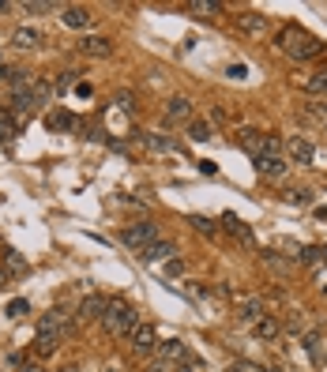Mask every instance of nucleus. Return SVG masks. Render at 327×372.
I'll return each mask as SVG.
<instances>
[{
    "label": "nucleus",
    "mask_w": 327,
    "mask_h": 372,
    "mask_svg": "<svg viewBox=\"0 0 327 372\" xmlns=\"http://www.w3.org/2000/svg\"><path fill=\"white\" fill-rule=\"evenodd\" d=\"M102 331H106L109 338H128L135 327H139V316H135V308L128 305V301L113 297L106 301V312H102Z\"/></svg>",
    "instance_id": "f257e3e1"
},
{
    "label": "nucleus",
    "mask_w": 327,
    "mask_h": 372,
    "mask_svg": "<svg viewBox=\"0 0 327 372\" xmlns=\"http://www.w3.org/2000/svg\"><path fill=\"white\" fill-rule=\"evenodd\" d=\"M278 45H282V53L286 57H293V60H316L324 53V42L316 34H305L301 27H282L278 30Z\"/></svg>",
    "instance_id": "f03ea898"
},
{
    "label": "nucleus",
    "mask_w": 327,
    "mask_h": 372,
    "mask_svg": "<svg viewBox=\"0 0 327 372\" xmlns=\"http://www.w3.org/2000/svg\"><path fill=\"white\" fill-rule=\"evenodd\" d=\"M237 147L249 150L252 158H260V154H278V150H282V139L267 136V132H256V128H241L237 132Z\"/></svg>",
    "instance_id": "7ed1b4c3"
},
{
    "label": "nucleus",
    "mask_w": 327,
    "mask_h": 372,
    "mask_svg": "<svg viewBox=\"0 0 327 372\" xmlns=\"http://www.w3.org/2000/svg\"><path fill=\"white\" fill-rule=\"evenodd\" d=\"M155 241H158V226L155 222H135V226H128L121 233V244H128V248H135V252H143Z\"/></svg>",
    "instance_id": "20e7f679"
},
{
    "label": "nucleus",
    "mask_w": 327,
    "mask_h": 372,
    "mask_svg": "<svg viewBox=\"0 0 327 372\" xmlns=\"http://www.w3.org/2000/svg\"><path fill=\"white\" fill-rule=\"evenodd\" d=\"M158 358L162 361H170V365H196V353L188 350V342L185 338H170V342H162L158 346Z\"/></svg>",
    "instance_id": "39448f33"
},
{
    "label": "nucleus",
    "mask_w": 327,
    "mask_h": 372,
    "mask_svg": "<svg viewBox=\"0 0 327 372\" xmlns=\"http://www.w3.org/2000/svg\"><path fill=\"white\" fill-rule=\"evenodd\" d=\"M256 162V173L263 181H282L286 173H290V162H286L282 154H260V158H252Z\"/></svg>",
    "instance_id": "423d86ee"
},
{
    "label": "nucleus",
    "mask_w": 327,
    "mask_h": 372,
    "mask_svg": "<svg viewBox=\"0 0 327 372\" xmlns=\"http://www.w3.org/2000/svg\"><path fill=\"white\" fill-rule=\"evenodd\" d=\"M132 350L139 353V358H150V353H158V331L150 327V323H139V327L132 331Z\"/></svg>",
    "instance_id": "0eeeda50"
},
{
    "label": "nucleus",
    "mask_w": 327,
    "mask_h": 372,
    "mask_svg": "<svg viewBox=\"0 0 327 372\" xmlns=\"http://www.w3.org/2000/svg\"><path fill=\"white\" fill-rule=\"evenodd\" d=\"M313 158H316V147L308 143L305 136H293L290 143H286V162L290 165H313Z\"/></svg>",
    "instance_id": "6e6552de"
},
{
    "label": "nucleus",
    "mask_w": 327,
    "mask_h": 372,
    "mask_svg": "<svg viewBox=\"0 0 327 372\" xmlns=\"http://www.w3.org/2000/svg\"><path fill=\"white\" fill-rule=\"evenodd\" d=\"M60 23L71 27V30H91L94 12H91V8H83V4H68V8H60Z\"/></svg>",
    "instance_id": "1a4fd4ad"
},
{
    "label": "nucleus",
    "mask_w": 327,
    "mask_h": 372,
    "mask_svg": "<svg viewBox=\"0 0 327 372\" xmlns=\"http://www.w3.org/2000/svg\"><path fill=\"white\" fill-rule=\"evenodd\" d=\"M237 27H241V34H252V38L271 34V19L263 12H241L237 15Z\"/></svg>",
    "instance_id": "9d476101"
},
{
    "label": "nucleus",
    "mask_w": 327,
    "mask_h": 372,
    "mask_svg": "<svg viewBox=\"0 0 327 372\" xmlns=\"http://www.w3.org/2000/svg\"><path fill=\"white\" fill-rule=\"evenodd\" d=\"M38 331H49V335H68L71 331V316L65 308H49V312L38 320Z\"/></svg>",
    "instance_id": "9b49d317"
},
{
    "label": "nucleus",
    "mask_w": 327,
    "mask_h": 372,
    "mask_svg": "<svg viewBox=\"0 0 327 372\" xmlns=\"http://www.w3.org/2000/svg\"><path fill=\"white\" fill-rule=\"evenodd\" d=\"M79 53H83V57H94V60H106V57H113V42L102 38V34H87L83 42H79Z\"/></svg>",
    "instance_id": "f8f14e48"
},
{
    "label": "nucleus",
    "mask_w": 327,
    "mask_h": 372,
    "mask_svg": "<svg viewBox=\"0 0 327 372\" xmlns=\"http://www.w3.org/2000/svg\"><path fill=\"white\" fill-rule=\"evenodd\" d=\"M166 121L170 124H181V121H192V98H185V94H173L170 102H166Z\"/></svg>",
    "instance_id": "ddd939ff"
},
{
    "label": "nucleus",
    "mask_w": 327,
    "mask_h": 372,
    "mask_svg": "<svg viewBox=\"0 0 327 372\" xmlns=\"http://www.w3.org/2000/svg\"><path fill=\"white\" fill-rule=\"evenodd\" d=\"M170 256H177V244H173V241H166V237H158L155 244H147V248L139 252V259H143V264H166Z\"/></svg>",
    "instance_id": "4468645a"
},
{
    "label": "nucleus",
    "mask_w": 327,
    "mask_h": 372,
    "mask_svg": "<svg viewBox=\"0 0 327 372\" xmlns=\"http://www.w3.org/2000/svg\"><path fill=\"white\" fill-rule=\"evenodd\" d=\"M42 42H45V38H42V30H38V27H27V23H23V27L12 30V45H15V49H23V53L38 49Z\"/></svg>",
    "instance_id": "2eb2a0df"
},
{
    "label": "nucleus",
    "mask_w": 327,
    "mask_h": 372,
    "mask_svg": "<svg viewBox=\"0 0 327 372\" xmlns=\"http://www.w3.org/2000/svg\"><path fill=\"white\" fill-rule=\"evenodd\" d=\"M222 226H226V229H229V233H234L241 244L256 248V233H252V226H249V222H241V218H237L234 211H226V215H222Z\"/></svg>",
    "instance_id": "dca6fc26"
},
{
    "label": "nucleus",
    "mask_w": 327,
    "mask_h": 372,
    "mask_svg": "<svg viewBox=\"0 0 327 372\" xmlns=\"http://www.w3.org/2000/svg\"><path fill=\"white\" fill-rule=\"evenodd\" d=\"M106 301L109 297H102V294L83 297V305H79V323H98L102 312H106Z\"/></svg>",
    "instance_id": "f3484780"
},
{
    "label": "nucleus",
    "mask_w": 327,
    "mask_h": 372,
    "mask_svg": "<svg viewBox=\"0 0 327 372\" xmlns=\"http://www.w3.org/2000/svg\"><path fill=\"white\" fill-rule=\"evenodd\" d=\"M263 312V297H237V320L241 323H256Z\"/></svg>",
    "instance_id": "a211bd4d"
},
{
    "label": "nucleus",
    "mask_w": 327,
    "mask_h": 372,
    "mask_svg": "<svg viewBox=\"0 0 327 372\" xmlns=\"http://www.w3.org/2000/svg\"><path fill=\"white\" fill-rule=\"evenodd\" d=\"M252 331H256V338H263V342H275V338L282 335V323H278L275 316H260V320L252 323Z\"/></svg>",
    "instance_id": "6ab92c4d"
},
{
    "label": "nucleus",
    "mask_w": 327,
    "mask_h": 372,
    "mask_svg": "<svg viewBox=\"0 0 327 372\" xmlns=\"http://www.w3.org/2000/svg\"><path fill=\"white\" fill-rule=\"evenodd\" d=\"M57 350H60V335H49V331H38V338H34V353H38V358H53Z\"/></svg>",
    "instance_id": "aec40b11"
},
{
    "label": "nucleus",
    "mask_w": 327,
    "mask_h": 372,
    "mask_svg": "<svg viewBox=\"0 0 327 372\" xmlns=\"http://www.w3.org/2000/svg\"><path fill=\"white\" fill-rule=\"evenodd\" d=\"M188 139H192V143H207V139H214V124L211 121H188Z\"/></svg>",
    "instance_id": "412c9836"
},
{
    "label": "nucleus",
    "mask_w": 327,
    "mask_h": 372,
    "mask_svg": "<svg viewBox=\"0 0 327 372\" xmlns=\"http://www.w3.org/2000/svg\"><path fill=\"white\" fill-rule=\"evenodd\" d=\"M143 143H147V150H155V154H173V150H177V143H173V139L155 136V132H147V136H143Z\"/></svg>",
    "instance_id": "4be33fe9"
},
{
    "label": "nucleus",
    "mask_w": 327,
    "mask_h": 372,
    "mask_svg": "<svg viewBox=\"0 0 327 372\" xmlns=\"http://www.w3.org/2000/svg\"><path fill=\"white\" fill-rule=\"evenodd\" d=\"M188 12L203 15V19H214V15L222 12V4H218V0H188Z\"/></svg>",
    "instance_id": "5701e85b"
},
{
    "label": "nucleus",
    "mask_w": 327,
    "mask_h": 372,
    "mask_svg": "<svg viewBox=\"0 0 327 372\" xmlns=\"http://www.w3.org/2000/svg\"><path fill=\"white\" fill-rule=\"evenodd\" d=\"M188 226H192L199 237H218V226H214L211 218H203V215H192V218H188Z\"/></svg>",
    "instance_id": "b1692460"
},
{
    "label": "nucleus",
    "mask_w": 327,
    "mask_h": 372,
    "mask_svg": "<svg viewBox=\"0 0 327 372\" xmlns=\"http://www.w3.org/2000/svg\"><path fill=\"white\" fill-rule=\"evenodd\" d=\"M305 91H308V94H327V68L305 79Z\"/></svg>",
    "instance_id": "393cba45"
},
{
    "label": "nucleus",
    "mask_w": 327,
    "mask_h": 372,
    "mask_svg": "<svg viewBox=\"0 0 327 372\" xmlns=\"http://www.w3.org/2000/svg\"><path fill=\"white\" fill-rule=\"evenodd\" d=\"M4 264H8V271H12V275H23V271H27V259H23L15 248L4 252Z\"/></svg>",
    "instance_id": "a878e982"
},
{
    "label": "nucleus",
    "mask_w": 327,
    "mask_h": 372,
    "mask_svg": "<svg viewBox=\"0 0 327 372\" xmlns=\"http://www.w3.org/2000/svg\"><path fill=\"white\" fill-rule=\"evenodd\" d=\"M27 312H30V301H23V297L8 301V320H23Z\"/></svg>",
    "instance_id": "bb28decb"
},
{
    "label": "nucleus",
    "mask_w": 327,
    "mask_h": 372,
    "mask_svg": "<svg viewBox=\"0 0 327 372\" xmlns=\"http://www.w3.org/2000/svg\"><path fill=\"white\" fill-rule=\"evenodd\" d=\"M23 12H27V15H42V12H57V4H49V0H27Z\"/></svg>",
    "instance_id": "cd10ccee"
},
{
    "label": "nucleus",
    "mask_w": 327,
    "mask_h": 372,
    "mask_svg": "<svg viewBox=\"0 0 327 372\" xmlns=\"http://www.w3.org/2000/svg\"><path fill=\"white\" fill-rule=\"evenodd\" d=\"M113 106L124 109V113H132V109H135V94H132V91H117V94H113Z\"/></svg>",
    "instance_id": "c85d7f7f"
},
{
    "label": "nucleus",
    "mask_w": 327,
    "mask_h": 372,
    "mask_svg": "<svg viewBox=\"0 0 327 372\" xmlns=\"http://www.w3.org/2000/svg\"><path fill=\"white\" fill-rule=\"evenodd\" d=\"M286 203H293V207H297V203H313V192H305V188H286Z\"/></svg>",
    "instance_id": "c756f323"
},
{
    "label": "nucleus",
    "mask_w": 327,
    "mask_h": 372,
    "mask_svg": "<svg viewBox=\"0 0 327 372\" xmlns=\"http://www.w3.org/2000/svg\"><path fill=\"white\" fill-rule=\"evenodd\" d=\"M12 139H15V121H12V117H0V143H12Z\"/></svg>",
    "instance_id": "7c9ffc66"
},
{
    "label": "nucleus",
    "mask_w": 327,
    "mask_h": 372,
    "mask_svg": "<svg viewBox=\"0 0 327 372\" xmlns=\"http://www.w3.org/2000/svg\"><path fill=\"white\" fill-rule=\"evenodd\" d=\"M286 331H290V335H308V320L305 316H290V320H286Z\"/></svg>",
    "instance_id": "2f4dec72"
},
{
    "label": "nucleus",
    "mask_w": 327,
    "mask_h": 372,
    "mask_svg": "<svg viewBox=\"0 0 327 372\" xmlns=\"http://www.w3.org/2000/svg\"><path fill=\"white\" fill-rule=\"evenodd\" d=\"M49 128L57 132V128H71V113H65V109H60V113H49Z\"/></svg>",
    "instance_id": "473e14b6"
},
{
    "label": "nucleus",
    "mask_w": 327,
    "mask_h": 372,
    "mask_svg": "<svg viewBox=\"0 0 327 372\" xmlns=\"http://www.w3.org/2000/svg\"><path fill=\"white\" fill-rule=\"evenodd\" d=\"M79 75H83V72H65V75H60V79H57V94H65L68 86H76Z\"/></svg>",
    "instance_id": "72a5a7b5"
},
{
    "label": "nucleus",
    "mask_w": 327,
    "mask_h": 372,
    "mask_svg": "<svg viewBox=\"0 0 327 372\" xmlns=\"http://www.w3.org/2000/svg\"><path fill=\"white\" fill-rule=\"evenodd\" d=\"M263 264H267V267H275V271H282V275L290 271V264H286V259H278L275 252H267V256H263Z\"/></svg>",
    "instance_id": "f704fd0d"
},
{
    "label": "nucleus",
    "mask_w": 327,
    "mask_h": 372,
    "mask_svg": "<svg viewBox=\"0 0 327 372\" xmlns=\"http://www.w3.org/2000/svg\"><path fill=\"white\" fill-rule=\"evenodd\" d=\"M166 275H170V279L185 275V259H166Z\"/></svg>",
    "instance_id": "c9c22d12"
},
{
    "label": "nucleus",
    "mask_w": 327,
    "mask_h": 372,
    "mask_svg": "<svg viewBox=\"0 0 327 372\" xmlns=\"http://www.w3.org/2000/svg\"><path fill=\"white\" fill-rule=\"evenodd\" d=\"M177 365H170V361H162V358H155V361H147V372H173Z\"/></svg>",
    "instance_id": "e433bc0d"
},
{
    "label": "nucleus",
    "mask_w": 327,
    "mask_h": 372,
    "mask_svg": "<svg viewBox=\"0 0 327 372\" xmlns=\"http://www.w3.org/2000/svg\"><path fill=\"white\" fill-rule=\"evenodd\" d=\"M324 256H327L324 248H305V252H301V259H305V264H320Z\"/></svg>",
    "instance_id": "4c0bfd02"
},
{
    "label": "nucleus",
    "mask_w": 327,
    "mask_h": 372,
    "mask_svg": "<svg viewBox=\"0 0 327 372\" xmlns=\"http://www.w3.org/2000/svg\"><path fill=\"white\" fill-rule=\"evenodd\" d=\"M229 372H267V369H263V365H252V361H237Z\"/></svg>",
    "instance_id": "58836bf2"
},
{
    "label": "nucleus",
    "mask_w": 327,
    "mask_h": 372,
    "mask_svg": "<svg viewBox=\"0 0 327 372\" xmlns=\"http://www.w3.org/2000/svg\"><path fill=\"white\" fill-rule=\"evenodd\" d=\"M199 165V173H207V177H214V173H218V165L211 162V158H203V162H196Z\"/></svg>",
    "instance_id": "ea45409f"
},
{
    "label": "nucleus",
    "mask_w": 327,
    "mask_h": 372,
    "mask_svg": "<svg viewBox=\"0 0 327 372\" xmlns=\"http://www.w3.org/2000/svg\"><path fill=\"white\" fill-rule=\"evenodd\" d=\"M226 75H229V79H245L249 72H245V65H229V68H226Z\"/></svg>",
    "instance_id": "a19ab883"
},
{
    "label": "nucleus",
    "mask_w": 327,
    "mask_h": 372,
    "mask_svg": "<svg viewBox=\"0 0 327 372\" xmlns=\"http://www.w3.org/2000/svg\"><path fill=\"white\" fill-rule=\"evenodd\" d=\"M313 279L320 282V290H324V294H327V267H316V271H313Z\"/></svg>",
    "instance_id": "79ce46f5"
},
{
    "label": "nucleus",
    "mask_w": 327,
    "mask_h": 372,
    "mask_svg": "<svg viewBox=\"0 0 327 372\" xmlns=\"http://www.w3.org/2000/svg\"><path fill=\"white\" fill-rule=\"evenodd\" d=\"M91 83H76V98H91Z\"/></svg>",
    "instance_id": "37998d69"
},
{
    "label": "nucleus",
    "mask_w": 327,
    "mask_h": 372,
    "mask_svg": "<svg viewBox=\"0 0 327 372\" xmlns=\"http://www.w3.org/2000/svg\"><path fill=\"white\" fill-rule=\"evenodd\" d=\"M121 203H124V207H147V203H143V200H135V196H121Z\"/></svg>",
    "instance_id": "c03bdc74"
},
{
    "label": "nucleus",
    "mask_w": 327,
    "mask_h": 372,
    "mask_svg": "<svg viewBox=\"0 0 327 372\" xmlns=\"http://www.w3.org/2000/svg\"><path fill=\"white\" fill-rule=\"evenodd\" d=\"M173 372H203V365H199V361H196V365H177Z\"/></svg>",
    "instance_id": "a18cd8bd"
},
{
    "label": "nucleus",
    "mask_w": 327,
    "mask_h": 372,
    "mask_svg": "<svg viewBox=\"0 0 327 372\" xmlns=\"http://www.w3.org/2000/svg\"><path fill=\"white\" fill-rule=\"evenodd\" d=\"M0 83H8V65L0 60Z\"/></svg>",
    "instance_id": "49530a36"
},
{
    "label": "nucleus",
    "mask_w": 327,
    "mask_h": 372,
    "mask_svg": "<svg viewBox=\"0 0 327 372\" xmlns=\"http://www.w3.org/2000/svg\"><path fill=\"white\" fill-rule=\"evenodd\" d=\"M106 372H124V365H109Z\"/></svg>",
    "instance_id": "de8ad7c7"
},
{
    "label": "nucleus",
    "mask_w": 327,
    "mask_h": 372,
    "mask_svg": "<svg viewBox=\"0 0 327 372\" xmlns=\"http://www.w3.org/2000/svg\"><path fill=\"white\" fill-rule=\"evenodd\" d=\"M8 8H12V4H8V0H0V12H8Z\"/></svg>",
    "instance_id": "09e8293b"
},
{
    "label": "nucleus",
    "mask_w": 327,
    "mask_h": 372,
    "mask_svg": "<svg viewBox=\"0 0 327 372\" xmlns=\"http://www.w3.org/2000/svg\"><path fill=\"white\" fill-rule=\"evenodd\" d=\"M8 113V106H4V98H0V117H4Z\"/></svg>",
    "instance_id": "8fccbe9b"
},
{
    "label": "nucleus",
    "mask_w": 327,
    "mask_h": 372,
    "mask_svg": "<svg viewBox=\"0 0 327 372\" xmlns=\"http://www.w3.org/2000/svg\"><path fill=\"white\" fill-rule=\"evenodd\" d=\"M316 215H320V218H327V207H320V211H316Z\"/></svg>",
    "instance_id": "3c124183"
},
{
    "label": "nucleus",
    "mask_w": 327,
    "mask_h": 372,
    "mask_svg": "<svg viewBox=\"0 0 327 372\" xmlns=\"http://www.w3.org/2000/svg\"><path fill=\"white\" fill-rule=\"evenodd\" d=\"M320 361H324V365H327V350H320Z\"/></svg>",
    "instance_id": "603ef678"
},
{
    "label": "nucleus",
    "mask_w": 327,
    "mask_h": 372,
    "mask_svg": "<svg viewBox=\"0 0 327 372\" xmlns=\"http://www.w3.org/2000/svg\"><path fill=\"white\" fill-rule=\"evenodd\" d=\"M324 128H327V124H324Z\"/></svg>",
    "instance_id": "864d4df0"
}]
</instances>
